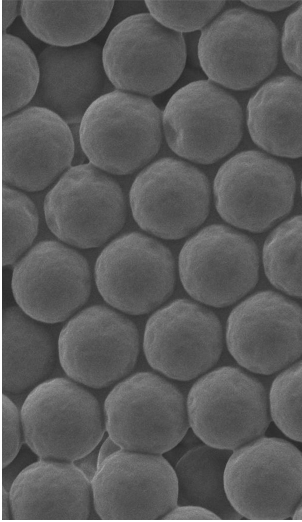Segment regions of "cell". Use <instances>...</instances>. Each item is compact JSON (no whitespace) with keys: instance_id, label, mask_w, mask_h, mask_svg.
I'll list each match as a JSON object with an SVG mask.
<instances>
[{"instance_id":"obj_7","label":"cell","mask_w":302,"mask_h":522,"mask_svg":"<svg viewBox=\"0 0 302 522\" xmlns=\"http://www.w3.org/2000/svg\"><path fill=\"white\" fill-rule=\"evenodd\" d=\"M44 215L50 231L64 243L94 248L122 229L127 202L113 177L81 163L70 167L46 194Z\"/></svg>"},{"instance_id":"obj_33","label":"cell","mask_w":302,"mask_h":522,"mask_svg":"<svg viewBox=\"0 0 302 522\" xmlns=\"http://www.w3.org/2000/svg\"><path fill=\"white\" fill-rule=\"evenodd\" d=\"M163 520H220L213 511L198 505H176Z\"/></svg>"},{"instance_id":"obj_3","label":"cell","mask_w":302,"mask_h":522,"mask_svg":"<svg viewBox=\"0 0 302 522\" xmlns=\"http://www.w3.org/2000/svg\"><path fill=\"white\" fill-rule=\"evenodd\" d=\"M103 410L108 436L133 452L162 455L177 446L190 428L186 397L152 372H137L118 382Z\"/></svg>"},{"instance_id":"obj_12","label":"cell","mask_w":302,"mask_h":522,"mask_svg":"<svg viewBox=\"0 0 302 522\" xmlns=\"http://www.w3.org/2000/svg\"><path fill=\"white\" fill-rule=\"evenodd\" d=\"M278 45V31L269 18L233 8L201 31L197 57L210 81L232 90H247L274 71Z\"/></svg>"},{"instance_id":"obj_4","label":"cell","mask_w":302,"mask_h":522,"mask_svg":"<svg viewBox=\"0 0 302 522\" xmlns=\"http://www.w3.org/2000/svg\"><path fill=\"white\" fill-rule=\"evenodd\" d=\"M225 490L247 520H290L302 500V451L290 441L262 436L235 450Z\"/></svg>"},{"instance_id":"obj_23","label":"cell","mask_w":302,"mask_h":522,"mask_svg":"<svg viewBox=\"0 0 302 522\" xmlns=\"http://www.w3.org/2000/svg\"><path fill=\"white\" fill-rule=\"evenodd\" d=\"M50 331L20 307H7L2 315V389L18 394L46 380L56 360Z\"/></svg>"},{"instance_id":"obj_9","label":"cell","mask_w":302,"mask_h":522,"mask_svg":"<svg viewBox=\"0 0 302 522\" xmlns=\"http://www.w3.org/2000/svg\"><path fill=\"white\" fill-rule=\"evenodd\" d=\"M163 135L179 157L212 164L230 154L243 135L238 101L210 80L186 84L162 111Z\"/></svg>"},{"instance_id":"obj_20","label":"cell","mask_w":302,"mask_h":522,"mask_svg":"<svg viewBox=\"0 0 302 522\" xmlns=\"http://www.w3.org/2000/svg\"><path fill=\"white\" fill-rule=\"evenodd\" d=\"M38 62L40 83L31 105L51 110L69 125L80 124L92 103L112 91L102 48L93 41L72 47L47 46Z\"/></svg>"},{"instance_id":"obj_24","label":"cell","mask_w":302,"mask_h":522,"mask_svg":"<svg viewBox=\"0 0 302 522\" xmlns=\"http://www.w3.org/2000/svg\"><path fill=\"white\" fill-rule=\"evenodd\" d=\"M20 4L29 31L56 47L91 41L105 27L114 7L111 0H24Z\"/></svg>"},{"instance_id":"obj_1","label":"cell","mask_w":302,"mask_h":522,"mask_svg":"<svg viewBox=\"0 0 302 522\" xmlns=\"http://www.w3.org/2000/svg\"><path fill=\"white\" fill-rule=\"evenodd\" d=\"M20 413L24 441L39 459L74 462L94 450L106 432L98 399L69 377L31 389Z\"/></svg>"},{"instance_id":"obj_34","label":"cell","mask_w":302,"mask_h":522,"mask_svg":"<svg viewBox=\"0 0 302 522\" xmlns=\"http://www.w3.org/2000/svg\"><path fill=\"white\" fill-rule=\"evenodd\" d=\"M74 464L83 472V474L92 482L98 471V450L97 447L74 461Z\"/></svg>"},{"instance_id":"obj_28","label":"cell","mask_w":302,"mask_h":522,"mask_svg":"<svg viewBox=\"0 0 302 522\" xmlns=\"http://www.w3.org/2000/svg\"><path fill=\"white\" fill-rule=\"evenodd\" d=\"M39 225L38 211L23 192L2 188V263L11 265L31 246Z\"/></svg>"},{"instance_id":"obj_19","label":"cell","mask_w":302,"mask_h":522,"mask_svg":"<svg viewBox=\"0 0 302 522\" xmlns=\"http://www.w3.org/2000/svg\"><path fill=\"white\" fill-rule=\"evenodd\" d=\"M12 292L18 307L41 323H59L88 300L91 274L86 259L56 241L36 244L14 267Z\"/></svg>"},{"instance_id":"obj_38","label":"cell","mask_w":302,"mask_h":522,"mask_svg":"<svg viewBox=\"0 0 302 522\" xmlns=\"http://www.w3.org/2000/svg\"><path fill=\"white\" fill-rule=\"evenodd\" d=\"M292 520H302V500L298 505L297 509L295 510L292 516Z\"/></svg>"},{"instance_id":"obj_35","label":"cell","mask_w":302,"mask_h":522,"mask_svg":"<svg viewBox=\"0 0 302 522\" xmlns=\"http://www.w3.org/2000/svg\"><path fill=\"white\" fill-rule=\"evenodd\" d=\"M244 4L259 10L270 12L280 11L295 3V1H243Z\"/></svg>"},{"instance_id":"obj_39","label":"cell","mask_w":302,"mask_h":522,"mask_svg":"<svg viewBox=\"0 0 302 522\" xmlns=\"http://www.w3.org/2000/svg\"><path fill=\"white\" fill-rule=\"evenodd\" d=\"M301 196H302V180H301Z\"/></svg>"},{"instance_id":"obj_10","label":"cell","mask_w":302,"mask_h":522,"mask_svg":"<svg viewBox=\"0 0 302 522\" xmlns=\"http://www.w3.org/2000/svg\"><path fill=\"white\" fill-rule=\"evenodd\" d=\"M211 188L207 176L183 160L163 157L134 179L129 203L135 222L156 237L188 236L206 220Z\"/></svg>"},{"instance_id":"obj_16","label":"cell","mask_w":302,"mask_h":522,"mask_svg":"<svg viewBox=\"0 0 302 522\" xmlns=\"http://www.w3.org/2000/svg\"><path fill=\"white\" fill-rule=\"evenodd\" d=\"M143 350L149 365L162 375L177 381L196 379L221 357V322L200 303L174 300L148 319Z\"/></svg>"},{"instance_id":"obj_21","label":"cell","mask_w":302,"mask_h":522,"mask_svg":"<svg viewBox=\"0 0 302 522\" xmlns=\"http://www.w3.org/2000/svg\"><path fill=\"white\" fill-rule=\"evenodd\" d=\"M9 501L14 520H86L92 484L74 462L39 459L15 477Z\"/></svg>"},{"instance_id":"obj_27","label":"cell","mask_w":302,"mask_h":522,"mask_svg":"<svg viewBox=\"0 0 302 522\" xmlns=\"http://www.w3.org/2000/svg\"><path fill=\"white\" fill-rule=\"evenodd\" d=\"M40 83V66L33 50L19 37L2 36V115L30 104Z\"/></svg>"},{"instance_id":"obj_2","label":"cell","mask_w":302,"mask_h":522,"mask_svg":"<svg viewBox=\"0 0 302 522\" xmlns=\"http://www.w3.org/2000/svg\"><path fill=\"white\" fill-rule=\"evenodd\" d=\"M162 111L151 98L114 89L92 103L79 124L89 163L113 175L146 167L160 150Z\"/></svg>"},{"instance_id":"obj_32","label":"cell","mask_w":302,"mask_h":522,"mask_svg":"<svg viewBox=\"0 0 302 522\" xmlns=\"http://www.w3.org/2000/svg\"><path fill=\"white\" fill-rule=\"evenodd\" d=\"M282 53L288 67L302 77V4L285 21Z\"/></svg>"},{"instance_id":"obj_29","label":"cell","mask_w":302,"mask_h":522,"mask_svg":"<svg viewBox=\"0 0 302 522\" xmlns=\"http://www.w3.org/2000/svg\"><path fill=\"white\" fill-rule=\"evenodd\" d=\"M272 422L289 439L302 443V360L282 370L269 389Z\"/></svg>"},{"instance_id":"obj_6","label":"cell","mask_w":302,"mask_h":522,"mask_svg":"<svg viewBox=\"0 0 302 522\" xmlns=\"http://www.w3.org/2000/svg\"><path fill=\"white\" fill-rule=\"evenodd\" d=\"M106 75L120 91L153 97L181 76L187 49L183 34L138 13L120 21L109 33L102 48Z\"/></svg>"},{"instance_id":"obj_26","label":"cell","mask_w":302,"mask_h":522,"mask_svg":"<svg viewBox=\"0 0 302 522\" xmlns=\"http://www.w3.org/2000/svg\"><path fill=\"white\" fill-rule=\"evenodd\" d=\"M263 265L276 289L302 299V215L284 221L269 234Z\"/></svg>"},{"instance_id":"obj_36","label":"cell","mask_w":302,"mask_h":522,"mask_svg":"<svg viewBox=\"0 0 302 522\" xmlns=\"http://www.w3.org/2000/svg\"><path fill=\"white\" fill-rule=\"evenodd\" d=\"M2 29L6 30L17 17L18 1L1 0Z\"/></svg>"},{"instance_id":"obj_8","label":"cell","mask_w":302,"mask_h":522,"mask_svg":"<svg viewBox=\"0 0 302 522\" xmlns=\"http://www.w3.org/2000/svg\"><path fill=\"white\" fill-rule=\"evenodd\" d=\"M63 371L89 388H106L126 378L139 355L140 338L133 321L104 305L90 306L72 317L58 338Z\"/></svg>"},{"instance_id":"obj_5","label":"cell","mask_w":302,"mask_h":522,"mask_svg":"<svg viewBox=\"0 0 302 522\" xmlns=\"http://www.w3.org/2000/svg\"><path fill=\"white\" fill-rule=\"evenodd\" d=\"M189 424L204 443L235 450L265 435L269 390L252 374L223 366L200 376L186 397Z\"/></svg>"},{"instance_id":"obj_18","label":"cell","mask_w":302,"mask_h":522,"mask_svg":"<svg viewBox=\"0 0 302 522\" xmlns=\"http://www.w3.org/2000/svg\"><path fill=\"white\" fill-rule=\"evenodd\" d=\"M70 128L51 110L28 106L2 121V179L27 192L44 190L72 165Z\"/></svg>"},{"instance_id":"obj_17","label":"cell","mask_w":302,"mask_h":522,"mask_svg":"<svg viewBox=\"0 0 302 522\" xmlns=\"http://www.w3.org/2000/svg\"><path fill=\"white\" fill-rule=\"evenodd\" d=\"M91 484L93 507L103 520H159L178 505L175 469L160 454L120 449Z\"/></svg>"},{"instance_id":"obj_25","label":"cell","mask_w":302,"mask_h":522,"mask_svg":"<svg viewBox=\"0 0 302 522\" xmlns=\"http://www.w3.org/2000/svg\"><path fill=\"white\" fill-rule=\"evenodd\" d=\"M232 450L207 444L188 450L177 462L178 504L198 505L216 513L221 519L237 513L230 504L224 483L227 462Z\"/></svg>"},{"instance_id":"obj_13","label":"cell","mask_w":302,"mask_h":522,"mask_svg":"<svg viewBox=\"0 0 302 522\" xmlns=\"http://www.w3.org/2000/svg\"><path fill=\"white\" fill-rule=\"evenodd\" d=\"M295 189V177L287 164L254 150L229 158L213 183L221 218L254 233L268 230L291 211Z\"/></svg>"},{"instance_id":"obj_14","label":"cell","mask_w":302,"mask_h":522,"mask_svg":"<svg viewBox=\"0 0 302 522\" xmlns=\"http://www.w3.org/2000/svg\"><path fill=\"white\" fill-rule=\"evenodd\" d=\"M225 339L229 353L245 370L281 372L302 356V308L280 293L257 292L230 312Z\"/></svg>"},{"instance_id":"obj_22","label":"cell","mask_w":302,"mask_h":522,"mask_svg":"<svg viewBox=\"0 0 302 522\" xmlns=\"http://www.w3.org/2000/svg\"><path fill=\"white\" fill-rule=\"evenodd\" d=\"M247 125L253 142L279 157H302V80L277 76L250 98Z\"/></svg>"},{"instance_id":"obj_11","label":"cell","mask_w":302,"mask_h":522,"mask_svg":"<svg viewBox=\"0 0 302 522\" xmlns=\"http://www.w3.org/2000/svg\"><path fill=\"white\" fill-rule=\"evenodd\" d=\"M179 275L184 289L201 304L223 308L257 284L259 253L248 236L225 225H209L183 245Z\"/></svg>"},{"instance_id":"obj_31","label":"cell","mask_w":302,"mask_h":522,"mask_svg":"<svg viewBox=\"0 0 302 522\" xmlns=\"http://www.w3.org/2000/svg\"><path fill=\"white\" fill-rule=\"evenodd\" d=\"M2 466L9 465L18 455L22 445L21 413L14 402L2 395Z\"/></svg>"},{"instance_id":"obj_15","label":"cell","mask_w":302,"mask_h":522,"mask_svg":"<svg viewBox=\"0 0 302 522\" xmlns=\"http://www.w3.org/2000/svg\"><path fill=\"white\" fill-rule=\"evenodd\" d=\"M95 282L112 308L129 315L147 314L173 293L174 259L156 239L139 232L124 234L100 253Z\"/></svg>"},{"instance_id":"obj_30","label":"cell","mask_w":302,"mask_h":522,"mask_svg":"<svg viewBox=\"0 0 302 522\" xmlns=\"http://www.w3.org/2000/svg\"><path fill=\"white\" fill-rule=\"evenodd\" d=\"M148 13L178 33L203 30L223 9L225 1L147 0Z\"/></svg>"},{"instance_id":"obj_37","label":"cell","mask_w":302,"mask_h":522,"mask_svg":"<svg viewBox=\"0 0 302 522\" xmlns=\"http://www.w3.org/2000/svg\"><path fill=\"white\" fill-rule=\"evenodd\" d=\"M120 449L122 448L110 436L106 437L98 449V468L109 456Z\"/></svg>"}]
</instances>
